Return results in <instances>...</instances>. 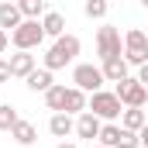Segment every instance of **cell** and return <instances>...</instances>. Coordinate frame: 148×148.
<instances>
[{
    "label": "cell",
    "mask_w": 148,
    "mask_h": 148,
    "mask_svg": "<svg viewBox=\"0 0 148 148\" xmlns=\"http://www.w3.org/2000/svg\"><path fill=\"white\" fill-rule=\"evenodd\" d=\"M114 93L121 97L124 107H145V103H148V86H145V83H138V76H134V79H131V76L121 79Z\"/></svg>",
    "instance_id": "obj_7"
},
{
    "label": "cell",
    "mask_w": 148,
    "mask_h": 148,
    "mask_svg": "<svg viewBox=\"0 0 148 148\" xmlns=\"http://www.w3.org/2000/svg\"><path fill=\"white\" fill-rule=\"evenodd\" d=\"M41 28H45V38H62L66 35V17L59 10H45L41 14Z\"/></svg>",
    "instance_id": "obj_12"
},
{
    "label": "cell",
    "mask_w": 148,
    "mask_h": 148,
    "mask_svg": "<svg viewBox=\"0 0 148 148\" xmlns=\"http://www.w3.org/2000/svg\"><path fill=\"white\" fill-rule=\"evenodd\" d=\"M21 21H24L21 7H17V3H10V0H3V3H0V28H3V31H14Z\"/></svg>",
    "instance_id": "obj_14"
},
{
    "label": "cell",
    "mask_w": 148,
    "mask_h": 148,
    "mask_svg": "<svg viewBox=\"0 0 148 148\" xmlns=\"http://www.w3.org/2000/svg\"><path fill=\"white\" fill-rule=\"evenodd\" d=\"M103 69L100 66H93V62H79L73 69V86H79L83 93H97V90H103Z\"/></svg>",
    "instance_id": "obj_6"
},
{
    "label": "cell",
    "mask_w": 148,
    "mask_h": 148,
    "mask_svg": "<svg viewBox=\"0 0 148 148\" xmlns=\"http://www.w3.org/2000/svg\"><path fill=\"white\" fill-rule=\"evenodd\" d=\"M48 131H52L55 138H69V134L76 131V121H73V114H66V110L52 114V117H48Z\"/></svg>",
    "instance_id": "obj_11"
},
{
    "label": "cell",
    "mask_w": 148,
    "mask_h": 148,
    "mask_svg": "<svg viewBox=\"0 0 148 148\" xmlns=\"http://www.w3.org/2000/svg\"><path fill=\"white\" fill-rule=\"evenodd\" d=\"M86 110H93L100 121H121L124 103H121V97L110 93V90H97V93L90 97V107H86Z\"/></svg>",
    "instance_id": "obj_3"
},
{
    "label": "cell",
    "mask_w": 148,
    "mask_h": 148,
    "mask_svg": "<svg viewBox=\"0 0 148 148\" xmlns=\"http://www.w3.org/2000/svg\"><path fill=\"white\" fill-rule=\"evenodd\" d=\"M138 138H141V148H148V124L141 127V131H138Z\"/></svg>",
    "instance_id": "obj_26"
},
{
    "label": "cell",
    "mask_w": 148,
    "mask_h": 148,
    "mask_svg": "<svg viewBox=\"0 0 148 148\" xmlns=\"http://www.w3.org/2000/svg\"><path fill=\"white\" fill-rule=\"evenodd\" d=\"M7 79H10V62L0 59V83H7Z\"/></svg>",
    "instance_id": "obj_23"
},
{
    "label": "cell",
    "mask_w": 148,
    "mask_h": 148,
    "mask_svg": "<svg viewBox=\"0 0 148 148\" xmlns=\"http://www.w3.org/2000/svg\"><path fill=\"white\" fill-rule=\"evenodd\" d=\"M97 55H100V62H103V59H114V55H124L121 28H114V24L97 28Z\"/></svg>",
    "instance_id": "obj_5"
},
{
    "label": "cell",
    "mask_w": 148,
    "mask_h": 148,
    "mask_svg": "<svg viewBox=\"0 0 148 148\" xmlns=\"http://www.w3.org/2000/svg\"><path fill=\"white\" fill-rule=\"evenodd\" d=\"M7 62H10V76H17V79H28V76L38 69V66H35V55H31V52H21V48H17Z\"/></svg>",
    "instance_id": "obj_9"
},
{
    "label": "cell",
    "mask_w": 148,
    "mask_h": 148,
    "mask_svg": "<svg viewBox=\"0 0 148 148\" xmlns=\"http://www.w3.org/2000/svg\"><path fill=\"white\" fill-rule=\"evenodd\" d=\"M7 45H10V31H3V28H0V55L7 52Z\"/></svg>",
    "instance_id": "obj_24"
},
{
    "label": "cell",
    "mask_w": 148,
    "mask_h": 148,
    "mask_svg": "<svg viewBox=\"0 0 148 148\" xmlns=\"http://www.w3.org/2000/svg\"><path fill=\"white\" fill-rule=\"evenodd\" d=\"M141 7H145V10H148V0H141Z\"/></svg>",
    "instance_id": "obj_28"
},
{
    "label": "cell",
    "mask_w": 148,
    "mask_h": 148,
    "mask_svg": "<svg viewBox=\"0 0 148 148\" xmlns=\"http://www.w3.org/2000/svg\"><path fill=\"white\" fill-rule=\"evenodd\" d=\"M45 41V28H41V21L38 17H24L14 31H10V45L14 48H21V52H31Z\"/></svg>",
    "instance_id": "obj_2"
},
{
    "label": "cell",
    "mask_w": 148,
    "mask_h": 148,
    "mask_svg": "<svg viewBox=\"0 0 148 148\" xmlns=\"http://www.w3.org/2000/svg\"><path fill=\"white\" fill-rule=\"evenodd\" d=\"M79 38L76 35H62V38H55V45L45 52V69H66L69 62H76V55H79Z\"/></svg>",
    "instance_id": "obj_1"
},
{
    "label": "cell",
    "mask_w": 148,
    "mask_h": 148,
    "mask_svg": "<svg viewBox=\"0 0 148 148\" xmlns=\"http://www.w3.org/2000/svg\"><path fill=\"white\" fill-rule=\"evenodd\" d=\"M124 59H127V66H145L148 62V35L141 28L124 31Z\"/></svg>",
    "instance_id": "obj_4"
},
{
    "label": "cell",
    "mask_w": 148,
    "mask_h": 148,
    "mask_svg": "<svg viewBox=\"0 0 148 148\" xmlns=\"http://www.w3.org/2000/svg\"><path fill=\"white\" fill-rule=\"evenodd\" d=\"M17 7H21L24 17H38V14L45 10V0H17Z\"/></svg>",
    "instance_id": "obj_22"
},
{
    "label": "cell",
    "mask_w": 148,
    "mask_h": 148,
    "mask_svg": "<svg viewBox=\"0 0 148 148\" xmlns=\"http://www.w3.org/2000/svg\"><path fill=\"white\" fill-rule=\"evenodd\" d=\"M145 35H148V28H145Z\"/></svg>",
    "instance_id": "obj_30"
},
{
    "label": "cell",
    "mask_w": 148,
    "mask_h": 148,
    "mask_svg": "<svg viewBox=\"0 0 148 148\" xmlns=\"http://www.w3.org/2000/svg\"><path fill=\"white\" fill-rule=\"evenodd\" d=\"M24 83H28V90H31V93H45V90H52V86H55L52 69H35V73L28 76Z\"/></svg>",
    "instance_id": "obj_16"
},
{
    "label": "cell",
    "mask_w": 148,
    "mask_h": 148,
    "mask_svg": "<svg viewBox=\"0 0 148 148\" xmlns=\"http://www.w3.org/2000/svg\"><path fill=\"white\" fill-rule=\"evenodd\" d=\"M86 107H90V97H86L79 86H66V114L76 117V114H83Z\"/></svg>",
    "instance_id": "obj_15"
},
{
    "label": "cell",
    "mask_w": 148,
    "mask_h": 148,
    "mask_svg": "<svg viewBox=\"0 0 148 148\" xmlns=\"http://www.w3.org/2000/svg\"><path fill=\"white\" fill-rule=\"evenodd\" d=\"M121 134H124V127H121L117 121H107V124L100 127V145H107V148H121Z\"/></svg>",
    "instance_id": "obj_18"
},
{
    "label": "cell",
    "mask_w": 148,
    "mask_h": 148,
    "mask_svg": "<svg viewBox=\"0 0 148 148\" xmlns=\"http://www.w3.org/2000/svg\"><path fill=\"white\" fill-rule=\"evenodd\" d=\"M17 121H21V117H17V110H14L10 103H0V131H10Z\"/></svg>",
    "instance_id": "obj_21"
},
{
    "label": "cell",
    "mask_w": 148,
    "mask_h": 148,
    "mask_svg": "<svg viewBox=\"0 0 148 148\" xmlns=\"http://www.w3.org/2000/svg\"><path fill=\"white\" fill-rule=\"evenodd\" d=\"M55 148H79V145H73V141H59Z\"/></svg>",
    "instance_id": "obj_27"
},
{
    "label": "cell",
    "mask_w": 148,
    "mask_h": 148,
    "mask_svg": "<svg viewBox=\"0 0 148 148\" xmlns=\"http://www.w3.org/2000/svg\"><path fill=\"white\" fill-rule=\"evenodd\" d=\"M10 138H14L17 145L31 148V145L38 141V131H35V124H31V121H24V117H21V121H17V124L10 127Z\"/></svg>",
    "instance_id": "obj_13"
},
{
    "label": "cell",
    "mask_w": 148,
    "mask_h": 148,
    "mask_svg": "<svg viewBox=\"0 0 148 148\" xmlns=\"http://www.w3.org/2000/svg\"><path fill=\"white\" fill-rule=\"evenodd\" d=\"M107 10H110V0H86V3H83V14H86L90 21H103Z\"/></svg>",
    "instance_id": "obj_20"
},
{
    "label": "cell",
    "mask_w": 148,
    "mask_h": 148,
    "mask_svg": "<svg viewBox=\"0 0 148 148\" xmlns=\"http://www.w3.org/2000/svg\"><path fill=\"white\" fill-rule=\"evenodd\" d=\"M97 148H107V145H97Z\"/></svg>",
    "instance_id": "obj_29"
},
{
    "label": "cell",
    "mask_w": 148,
    "mask_h": 148,
    "mask_svg": "<svg viewBox=\"0 0 148 148\" xmlns=\"http://www.w3.org/2000/svg\"><path fill=\"white\" fill-rule=\"evenodd\" d=\"M138 83H145V86H148V62H145V66H138Z\"/></svg>",
    "instance_id": "obj_25"
},
{
    "label": "cell",
    "mask_w": 148,
    "mask_h": 148,
    "mask_svg": "<svg viewBox=\"0 0 148 148\" xmlns=\"http://www.w3.org/2000/svg\"><path fill=\"white\" fill-rule=\"evenodd\" d=\"M103 79L107 83H121V79H127V59L124 55H114V59H103Z\"/></svg>",
    "instance_id": "obj_10"
},
{
    "label": "cell",
    "mask_w": 148,
    "mask_h": 148,
    "mask_svg": "<svg viewBox=\"0 0 148 148\" xmlns=\"http://www.w3.org/2000/svg\"><path fill=\"white\" fill-rule=\"evenodd\" d=\"M45 107L52 114H59V110H66V86H52V90H45Z\"/></svg>",
    "instance_id": "obj_19"
},
{
    "label": "cell",
    "mask_w": 148,
    "mask_h": 148,
    "mask_svg": "<svg viewBox=\"0 0 148 148\" xmlns=\"http://www.w3.org/2000/svg\"><path fill=\"white\" fill-rule=\"evenodd\" d=\"M148 124V117L141 107H124V114H121V127H127V131H141Z\"/></svg>",
    "instance_id": "obj_17"
},
{
    "label": "cell",
    "mask_w": 148,
    "mask_h": 148,
    "mask_svg": "<svg viewBox=\"0 0 148 148\" xmlns=\"http://www.w3.org/2000/svg\"><path fill=\"white\" fill-rule=\"evenodd\" d=\"M100 127H103V121H100V117H97L93 110L76 114V134H79V138L93 141V138H100Z\"/></svg>",
    "instance_id": "obj_8"
}]
</instances>
